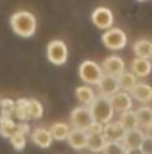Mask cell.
I'll return each mask as SVG.
<instances>
[{"label":"cell","instance_id":"obj_1","mask_svg":"<svg viewBox=\"0 0 152 154\" xmlns=\"http://www.w3.org/2000/svg\"><path fill=\"white\" fill-rule=\"evenodd\" d=\"M9 25L14 34L22 38H31L36 32V16L29 11H16L9 18Z\"/></svg>","mask_w":152,"mask_h":154},{"label":"cell","instance_id":"obj_2","mask_svg":"<svg viewBox=\"0 0 152 154\" xmlns=\"http://www.w3.org/2000/svg\"><path fill=\"white\" fill-rule=\"evenodd\" d=\"M88 108H90V113L93 116V122H99V124L106 125L108 122L113 120L114 111H113V108H111V102H109L108 97H102V95L95 97V100Z\"/></svg>","mask_w":152,"mask_h":154},{"label":"cell","instance_id":"obj_3","mask_svg":"<svg viewBox=\"0 0 152 154\" xmlns=\"http://www.w3.org/2000/svg\"><path fill=\"white\" fill-rule=\"evenodd\" d=\"M47 57L52 65H65L66 59H68V48L65 45V41L61 39H52L48 45H47Z\"/></svg>","mask_w":152,"mask_h":154},{"label":"cell","instance_id":"obj_4","mask_svg":"<svg viewBox=\"0 0 152 154\" xmlns=\"http://www.w3.org/2000/svg\"><path fill=\"white\" fill-rule=\"evenodd\" d=\"M102 75H104V74H102L100 65L95 63V61H91V59L82 61L81 66H79V77H81L86 84H97Z\"/></svg>","mask_w":152,"mask_h":154},{"label":"cell","instance_id":"obj_5","mask_svg":"<svg viewBox=\"0 0 152 154\" xmlns=\"http://www.w3.org/2000/svg\"><path fill=\"white\" fill-rule=\"evenodd\" d=\"M70 122H72V129H82V131H86L93 124V116L90 113V108L79 106L75 109H72Z\"/></svg>","mask_w":152,"mask_h":154},{"label":"cell","instance_id":"obj_6","mask_svg":"<svg viewBox=\"0 0 152 154\" xmlns=\"http://www.w3.org/2000/svg\"><path fill=\"white\" fill-rule=\"evenodd\" d=\"M102 43L109 50H120L127 45V36L122 29H108L102 34Z\"/></svg>","mask_w":152,"mask_h":154},{"label":"cell","instance_id":"obj_7","mask_svg":"<svg viewBox=\"0 0 152 154\" xmlns=\"http://www.w3.org/2000/svg\"><path fill=\"white\" fill-rule=\"evenodd\" d=\"M100 68H102V74H104V75L120 77L125 72V63H123V59L118 57V56H109V57L104 59V63H102Z\"/></svg>","mask_w":152,"mask_h":154},{"label":"cell","instance_id":"obj_8","mask_svg":"<svg viewBox=\"0 0 152 154\" xmlns=\"http://www.w3.org/2000/svg\"><path fill=\"white\" fill-rule=\"evenodd\" d=\"M113 13H111V9H108V7H97L93 13H91V22H93V25L95 27H99V29H111V25H113Z\"/></svg>","mask_w":152,"mask_h":154},{"label":"cell","instance_id":"obj_9","mask_svg":"<svg viewBox=\"0 0 152 154\" xmlns=\"http://www.w3.org/2000/svg\"><path fill=\"white\" fill-rule=\"evenodd\" d=\"M109 102H111L113 111L116 113H125L132 108V97L127 91H116L114 95L109 97Z\"/></svg>","mask_w":152,"mask_h":154},{"label":"cell","instance_id":"obj_10","mask_svg":"<svg viewBox=\"0 0 152 154\" xmlns=\"http://www.w3.org/2000/svg\"><path fill=\"white\" fill-rule=\"evenodd\" d=\"M97 88H99V93L102 95V97H111L114 95L116 91H120V88H118V79L116 77H111V75H102L100 77V81L97 82Z\"/></svg>","mask_w":152,"mask_h":154},{"label":"cell","instance_id":"obj_11","mask_svg":"<svg viewBox=\"0 0 152 154\" xmlns=\"http://www.w3.org/2000/svg\"><path fill=\"white\" fill-rule=\"evenodd\" d=\"M31 140H32L34 145H38L39 149H48L52 145V142H54L47 127H34V129H31Z\"/></svg>","mask_w":152,"mask_h":154},{"label":"cell","instance_id":"obj_12","mask_svg":"<svg viewBox=\"0 0 152 154\" xmlns=\"http://www.w3.org/2000/svg\"><path fill=\"white\" fill-rule=\"evenodd\" d=\"M131 97L138 102H141L143 106L149 104L152 100V86L150 84H145V82H138L132 90H131Z\"/></svg>","mask_w":152,"mask_h":154},{"label":"cell","instance_id":"obj_13","mask_svg":"<svg viewBox=\"0 0 152 154\" xmlns=\"http://www.w3.org/2000/svg\"><path fill=\"white\" fill-rule=\"evenodd\" d=\"M66 142H68V145H70L72 149H75V151H82V149H86L88 134H86V131H82V129H70Z\"/></svg>","mask_w":152,"mask_h":154},{"label":"cell","instance_id":"obj_14","mask_svg":"<svg viewBox=\"0 0 152 154\" xmlns=\"http://www.w3.org/2000/svg\"><path fill=\"white\" fill-rule=\"evenodd\" d=\"M102 134H104V138L108 140V142H122V138H123V134H125V129L118 124V122H108L106 125H104V131H102Z\"/></svg>","mask_w":152,"mask_h":154},{"label":"cell","instance_id":"obj_15","mask_svg":"<svg viewBox=\"0 0 152 154\" xmlns=\"http://www.w3.org/2000/svg\"><path fill=\"white\" fill-rule=\"evenodd\" d=\"M143 129H132V131H125V134H123V138H122V145L125 147V149H138L140 147V143H141V140H143Z\"/></svg>","mask_w":152,"mask_h":154},{"label":"cell","instance_id":"obj_16","mask_svg":"<svg viewBox=\"0 0 152 154\" xmlns=\"http://www.w3.org/2000/svg\"><path fill=\"white\" fill-rule=\"evenodd\" d=\"M131 72H132L136 77H147L152 72L150 59H141V57H136V59L131 63Z\"/></svg>","mask_w":152,"mask_h":154},{"label":"cell","instance_id":"obj_17","mask_svg":"<svg viewBox=\"0 0 152 154\" xmlns=\"http://www.w3.org/2000/svg\"><path fill=\"white\" fill-rule=\"evenodd\" d=\"M75 97L77 100L81 102V106H84V108H88L93 100H95V91H93V88L91 86H88V84H84V86H79L75 90Z\"/></svg>","mask_w":152,"mask_h":154},{"label":"cell","instance_id":"obj_18","mask_svg":"<svg viewBox=\"0 0 152 154\" xmlns=\"http://www.w3.org/2000/svg\"><path fill=\"white\" fill-rule=\"evenodd\" d=\"M13 118H16L18 122H29V99H18V100H14Z\"/></svg>","mask_w":152,"mask_h":154},{"label":"cell","instance_id":"obj_19","mask_svg":"<svg viewBox=\"0 0 152 154\" xmlns=\"http://www.w3.org/2000/svg\"><path fill=\"white\" fill-rule=\"evenodd\" d=\"M48 133H50L52 140L63 142V140H66V138H68V133H70V125H68V124H65V122H56V124H52V125H50Z\"/></svg>","mask_w":152,"mask_h":154},{"label":"cell","instance_id":"obj_20","mask_svg":"<svg viewBox=\"0 0 152 154\" xmlns=\"http://www.w3.org/2000/svg\"><path fill=\"white\" fill-rule=\"evenodd\" d=\"M136 57H141V59H150L152 57V41L150 39H138L132 47Z\"/></svg>","mask_w":152,"mask_h":154},{"label":"cell","instance_id":"obj_21","mask_svg":"<svg viewBox=\"0 0 152 154\" xmlns=\"http://www.w3.org/2000/svg\"><path fill=\"white\" fill-rule=\"evenodd\" d=\"M118 79V88H120V91H127V93H131V90L138 84V77L134 75L132 72H123L120 77H116Z\"/></svg>","mask_w":152,"mask_h":154},{"label":"cell","instance_id":"obj_22","mask_svg":"<svg viewBox=\"0 0 152 154\" xmlns=\"http://www.w3.org/2000/svg\"><path fill=\"white\" fill-rule=\"evenodd\" d=\"M16 131H18V122H14V118L0 116V134H2L4 138L9 140Z\"/></svg>","mask_w":152,"mask_h":154},{"label":"cell","instance_id":"obj_23","mask_svg":"<svg viewBox=\"0 0 152 154\" xmlns=\"http://www.w3.org/2000/svg\"><path fill=\"white\" fill-rule=\"evenodd\" d=\"M125 131H132V129H140L138 127V120H136V113L132 109L125 111V113H120V118L116 120Z\"/></svg>","mask_w":152,"mask_h":154},{"label":"cell","instance_id":"obj_24","mask_svg":"<svg viewBox=\"0 0 152 154\" xmlns=\"http://www.w3.org/2000/svg\"><path fill=\"white\" fill-rule=\"evenodd\" d=\"M106 143H108V140L104 138V134H88L86 149L90 152H102V149H104Z\"/></svg>","mask_w":152,"mask_h":154},{"label":"cell","instance_id":"obj_25","mask_svg":"<svg viewBox=\"0 0 152 154\" xmlns=\"http://www.w3.org/2000/svg\"><path fill=\"white\" fill-rule=\"evenodd\" d=\"M136 113V120H138V127H147V125H150L152 124V108L149 106H141L138 111H134Z\"/></svg>","mask_w":152,"mask_h":154},{"label":"cell","instance_id":"obj_26","mask_svg":"<svg viewBox=\"0 0 152 154\" xmlns=\"http://www.w3.org/2000/svg\"><path fill=\"white\" fill-rule=\"evenodd\" d=\"M43 116V106L36 99H29V120H39Z\"/></svg>","mask_w":152,"mask_h":154},{"label":"cell","instance_id":"obj_27","mask_svg":"<svg viewBox=\"0 0 152 154\" xmlns=\"http://www.w3.org/2000/svg\"><path fill=\"white\" fill-rule=\"evenodd\" d=\"M9 143L13 145V149H14V151H23V149H25V145H27V136L16 131V133L9 138Z\"/></svg>","mask_w":152,"mask_h":154},{"label":"cell","instance_id":"obj_28","mask_svg":"<svg viewBox=\"0 0 152 154\" xmlns=\"http://www.w3.org/2000/svg\"><path fill=\"white\" fill-rule=\"evenodd\" d=\"M13 111H14V100L13 99H2L0 100V116L13 118Z\"/></svg>","mask_w":152,"mask_h":154},{"label":"cell","instance_id":"obj_29","mask_svg":"<svg viewBox=\"0 0 152 154\" xmlns=\"http://www.w3.org/2000/svg\"><path fill=\"white\" fill-rule=\"evenodd\" d=\"M125 147L120 142H108L102 149V154H125Z\"/></svg>","mask_w":152,"mask_h":154},{"label":"cell","instance_id":"obj_30","mask_svg":"<svg viewBox=\"0 0 152 154\" xmlns=\"http://www.w3.org/2000/svg\"><path fill=\"white\" fill-rule=\"evenodd\" d=\"M138 149H140L143 154H152V138L143 136V140H141V143H140Z\"/></svg>","mask_w":152,"mask_h":154},{"label":"cell","instance_id":"obj_31","mask_svg":"<svg viewBox=\"0 0 152 154\" xmlns=\"http://www.w3.org/2000/svg\"><path fill=\"white\" fill-rule=\"evenodd\" d=\"M102 131H104V125L99 124V122H93V124L86 129V134H102Z\"/></svg>","mask_w":152,"mask_h":154},{"label":"cell","instance_id":"obj_32","mask_svg":"<svg viewBox=\"0 0 152 154\" xmlns=\"http://www.w3.org/2000/svg\"><path fill=\"white\" fill-rule=\"evenodd\" d=\"M143 134H145V136H149V138H152V124H150V125H147V127H145Z\"/></svg>","mask_w":152,"mask_h":154},{"label":"cell","instance_id":"obj_33","mask_svg":"<svg viewBox=\"0 0 152 154\" xmlns=\"http://www.w3.org/2000/svg\"><path fill=\"white\" fill-rule=\"evenodd\" d=\"M125 154H143V152H141L140 149H127V151H125Z\"/></svg>","mask_w":152,"mask_h":154}]
</instances>
